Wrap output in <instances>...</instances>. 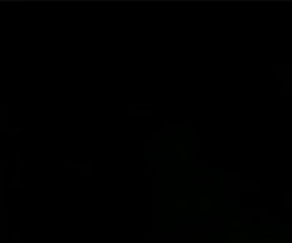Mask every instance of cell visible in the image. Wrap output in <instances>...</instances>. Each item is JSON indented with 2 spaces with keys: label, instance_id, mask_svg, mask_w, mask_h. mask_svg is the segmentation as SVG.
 I'll return each instance as SVG.
<instances>
[{
  "label": "cell",
  "instance_id": "6",
  "mask_svg": "<svg viewBox=\"0 0 292 243\" xmlns=\"http://www.w3.org/2000/svg\"><path fill=\"white\" fill-rule=\"evenodd\" d=\"M245 239H248V233L246 232H235L228 236L226 243H241Z\"/></svg>",
  "mask_w": 292,
  "mask_h": 243
},
{
  "label": "cell",
  "instance_id": "8",
  "mask_svg": "<svg viewBox=\"0 0 292 243\" xmlns=\"http://www.w3.org/2000/svg\"><path fill=\"white\" fill-rule=\"evenodd\" d=\"M282 205H284L285 207L292 206V195H289V193H285V195L282 196Z\"/></svg>",
  "mask_w": 292,
  "mask_h": 243
},
{
  "label": "cell",
  "instance_id": "18",
  "mask_svg": "<svg viewBox=\"0 0 292 243\" xmlns=\"http://www.w3.org/2000/svg\"><path fill=\"white\" fill-rule=\"evenodd\" d=\"M168 185H169L170 189L173 187V185H175V177H173V175H170V176H169V179H168Z\"/></svg>",
  "mask_w": 292,
  "mask_h": 243
},
{
  "label": "cell",
  "instance_id": "14",
  "mask_svg": "<svg viewBox=\"0 0 292 243\" xmlns=\"http://www.w3.org/2000/svg\"><path fill=\"white\" fill-rule=\"evenodd\" d=\"M188 133H189V142L196 143V130H188Z\"/></svg>",
  "mask_w": 292,
  "mask_h": 243
},
{
  "label": "cell",
  "instance_id": "9",
  "mask_svg": "<svg viewBox=\"0 0 292 243\" xmlns=\"http://www.w3.org/2000/svg\"><path fill=\"white\" fill-rule=\"evenodd\" d=\"M158 133H159L163 139H165V137H172V136H173V130H172V129H165V127H163V129H159V130H158Z\"/></svg>",
  "mask_w": 292,
  "mask_h": 243
},
{
  "label": "cell",
  "instance_id": "5",
  "mask_svg": "<svg viewBox=\"0 0 292 243\" xmlns=\"http://www.w3.org/2000/svg\"><path fill=\"white\" fill-rule=\"evenodd\" d=\"M189 207V199L186 197H176L173 200V209L176 212H185Z\"/></svg>",
  "mask_w": 292,
  "mask_h": 243
},
{
  "label": "cell",
  "instance_id": "13",
  "mask_svg": "<svg viewBox=\"0 0 292 243\" xmlns=\"http://www.w3.org/2000/svg\"><path fill=\"white\" fill-rule=\"evenodd\" d=\"M232 226H234L235 230H239L242 226H244V223H242V220L239 219V217H235V219L232 220Z\"/></svg>",
  "mask_w": 292,
  "mask_h": 243
},
{
  "label": "cell",
  "instance_id": "7",
  "mask_svg": "<svg viewBox=\"0 0 292 243\" xmlns=\"http://www.w3.org/2000/svg\"><path fill=\"white\" fill-rule=\"evenodd\" d=\"M86 167H89V169H92V163H89V165H78V163H68V169H86Z\"/></svg>",
  "mask_w": 292,
  "mask_h": 243
},
{
  "label": "cell",
  "instance_id": "11",
  "mask_svg": "<svg viewBox=\"0 0 292 243\" xmlns=\"http://www.w3.org/2000/svg\"><path fill=\"white\" fill-rule=\"evenodd\" d=\"M236 179H239V173H229L228 172L226 175H225V183H228V182H232V180H236Z\"/></svg>",
  "mask_w": 292,
  "mask_h": 243
},
{
  "label": "cell",
  "instance_id": "17",
  "mask_svg": "<svg viewBox=\"0 0 292 243\" xmlns=\"http://www.w3.org/2000/svg\"><path fill=\"white\" fill-rule=\"evenodd\" d=\"M255 192H256V186H251V187L245 186V187H244V192H242V193H255Z\"/></svg>",
  "mask_w": 292,
  "mask_h": 243
},
{
  "label": "cell",
  "instance_id": "16",
  "mask_svg": "<svg viewBox=\"0 0 292 243\" xmlns=\"http://www.w3.org/2000/svg\"><path fill=\"white\" fill-rule=\"evenodd\" d=\"M163 160H165V162H168V163H172V162H175V160H176V157H175V156H173V153H172V155H165Z\"/></svg>",
  "mask_w": 292,
  "mask_h": 243
},
{
  "label": "cell",
  "instance_id": "4",
  "mask_svg": "<svg viewBox=\"0 0 292 243\" xmlns=\"http://www.w3.org/2000/svg\"><path fill=\"white\" fill-rule=\"evenodd\" d=\"M211 207H212V199L211 197H209V196H200L199 206H198L199 212L208 213V212H211Z\"/></svg>",
  "mask_w": 292,
  "mask_h": 243
},
{
  "label": "cell",
  "instance_id": "3",
  "mask_svg": "<svg viewBox=\"0 0 292 243\" xmlns=\"http://www.w3.org/2000/svg\"><path fill=\"white\" fill-rule=\"evenodd\" d=\"M211 179H212V172H204L200 173V175L196 176V179H195V186L196 187H199V189H211Z\"/></svg>",
  "mask_w": 292,
  "mask_h": 243
},
{
  "label": "cell",
  "instance_id": "1",
  "mask_svg": "<svg viewBox=\"0 0 292 243\" xmlns=\"http://www.w3.org/2000/svg\"><path fill=\"white\" fill-rule=\"evenodd\" d=\"M192 152H190V149L186 146V143H178L175 147H173V156L176 159H179V160H182V162H189L190 157H192Z\"/></svg>",
  "mask_w": 292,
  "mask_h": 243
},
{
  "label": "cell",
  "instance_id": "12",
  "mask_svg": "<svg viewBox=\"0 0 292 243\" xmlns=\"http://www.w3.org/2000/svg\"><path fill=\"white\" fill-rule=\"evenodd\" d=\"M231 200H232V199L226 195V193L224 192V190H222V192L218 195V202H231Z\"/></svg>",
  "mask_w": 292,
  "mask_h": 243
},
{
  "label": "cell",
  "instance_id": "2",
  "mask_svg": "<svg viewBox=\"0 0 292 243\" xmlns=\"http://www.w3.org/2000/svg\"><path fill=\"white\" fill-rule=\"evenodd\" d=\"M189 167H195V169H200V170H204V172H215L216 169H214L212 167V163L208 160V159H205V157H202V155L200 156H196L195 157V160L192 163H190V166Z\"/></svg>",
  "mask_w": 292,
  "mask_h": 243
},
{
  "label": "cell",
  "instance_id": "15",
  "mask_svg": "<svg viewBox=\"0 0 292 243\" xmlns=\"http://www.w3.org/2000/svg\"><path fill=\"white\" fill-rule=\"evenodd\" d=\"M142 149H143V152L146 153V156H150V150H149V146H148L146 140H142Z\"/></svg>",
  "mask_w": 292,
  "mask_h": 243
},
{
  "label": "cell",
  "instance_id": "10",
  "mask_svg": "<svg viewBox=\"0 0 292 243\" xmlns=\"http://www.w3.org/2000/svg\"><path fill=\"white\" fill-rule=\"evenodd\" d=\"M132 115L133 116H150L152 115V109H149V110H136V109H133Z\"/></svg>",
  "mask_w": 292,
  "mask_h": 243
}]
</instances>
